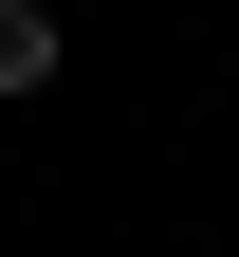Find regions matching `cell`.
Instances as JSON below:
<instances>
[{"mask_svg": "<svg viewBox=\"0 0 239 257\" xmlns=\"http://www.w3.org/2000/svg\"><path fill=\"white\" fill-rule=\"evenodd\" d=\"M74 74V19H55V0H0V92H55Z\"/></svg>", "mask_w": 239, "mask_h": 257, "instance_id": "1", "label": "cell"}]
</instances>
